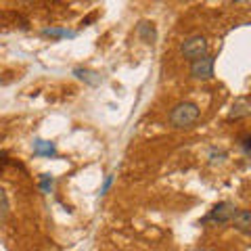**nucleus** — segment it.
<instances>
[{
  "instance_id": "nucleus-1",
  "label": "nucleus",
  "mask_w": 251,
  "mask_h": 251,
  "mask_svg": "<svg viewBox=\"0 0 251 251\" xmlns=\"http://www.w3.org/2000/svg\"><path fill=\"white\" fill-rule=\"evenodd\" d=\"M201 117V109L195 105V103H188V100H182V103H178L172 107L170 111V124L174 126V128H191V126L197 122Z\"/></svg>"
},
{
  "instance_id": "nucleus-2",
  "label": "nucleus",
  "mask_w": 251,
  "mask_h": 251,
  "mask_svg": "<svg viewBox=\"0 0 251 251\" xmlns=\"http://www.w3.org/2000/svg\"><path fill=\"white\" fill-rule=\"evenodd\" d=\"M237 205H234L232 201H220L216 203L214 207L209 209V214L201 220V224H228L230 220L234 218V214H237Z\"/></svg>"
},
{
  "instance_id": "nucleus-3",
  "label": "nucleus",
  "mask_w": 251,
  "mask_h": 251,
  "mask_svg": "<svg viewBox=\"0 0 251 251\" xmlns=\"http://www.w3.org/2000/svg\"><path fill=\"white\" fill-rule=\"evenodd\" d=\"M209 50V44H207V38L205 36H188L186 40L180 44V52H182L184 59H191V61H197L201 57H205Z\"/></svg>"
},
{
  "instance_id": "nucleus-4",
  "label": "nucleus",
  "mask_w": 251,
  "mask_h": 251,
  "mask_svg": "<svg viewBox=\"0 0 251 251\" xmlns=\"http://www.w3.org/2000/svg\"><path fill=\"white\" fill-rule=\"evenodd\" d=\"M214 65H216V57L211 54H205L197 61L191 63V77L197 82H207L214 77Z\"/></svg>"
},
{
  "instance_id": "nucleus-5",
  "label": "nucleus",
  "mask_w": 251,
  "mask_h": 251,
  "mask_svg": "<svg viewBox=\"0 0 251 251\" xmlns=\"http://www.w3.org/2000/svg\"><path fill=\"white\" fill-rule=\"evenodd\" d=\"M136 36L143 40L145 44H155L157 40V27L153 21H140L136 25Z\"/></svg>"
},
{
  "instance_id": "nucleus-6",
  "label": "nucleus",
  "mask_w": 251,
  "mask_h": 251,
  "mask_svg": "<svg viewBox=\"0 0 251 251\" xmlns=\"http://www.w3.org/2000/svg\"><path fill=\"white\" fill-rule=\"evenodd\" d=\"M230 222L234 224V228H237L239 232H243V234L251 232V214H249V209H237V214H234V218L230 220Z\"/></svg>"
},
{
  "instance_id": "nucleus-7",
  "label": "nucleus",
  "mask_w": 251,
  "mask_h": 251,
  "mask_svg": "<svg viewBox=\"0 0 251 251\" xmlns=\"http://www.w3.org/2000/svg\"><path fill=\"white\" fill-rule=\"evenodd\" d=\"M74 75L77 77V80H82L84 84H88V86H99L100 82H103V77H100L99 72H92V69H86V67H75Z\"/></svg>"
},
{
  "instance_id": "nucleus-8",
  "label": "nucleus",
  "mask_w": 251,
  "mask_h": 251,
  "mask_svg": "<svg viewBox=\"0 0 251 251\" xmlns=\"http://www.w3.org/2000/svg\"><path fill=\"white\" fill-rule=\"evenodd\" d=\"M251 113V107H249V100L247 99H239V100H234L232 107H230V111H228V120H243V117H247Z\"/></svg>"
},
{
  "instance_id": "nucleus-9",
  "label": "nucleus",
  "mask_w": 251,
  "mask_h": 251,
  "mask_svg": "<svg viewBox=\"0 0 251 251\" xmlns=\"http://www.w3.org/2000/svg\"><path fill=\"white\" fill-rule=\"evenodd\" d=\"M34 155L36 157H57V147L50 140H42L38 138L34 140Z\"/></svg>"
},
{
  "instance_id": "nucleus-10",
  "label": "nucleus",
  "mask_w": 251,
  "mask_h": 251,
  "mask_svg": "<svg viewBox=\"0 0 251 251\" xmlns=\"http://www.w3.org/2000/svg\"><path fill=\"white\" fill-rule=\"evenodd\" d=\"M42 36L59 40V38H74L75 31H69V29H65V27H44V29H42Z\"/></svg>"
},
{
  "instance_id": "nucleus-11",
  "label": "nucleus",
  "mask_w": 251,
  "mask_h": 251,
  "mask_svg": "<svg viewBox=\"0 0 251 251\" xmlns=\"http://www.w3.org/2000/svg\"><path fill=\"white\" fill-rule=\"evenodd\" d=\"M226 159V151L224 149H218V147H211L209 149V163L216 166V163H222Z\"/></svg>"
},
{
  "instance_id": "nucleus-12",
  "label": "nucleus",
  "mask_w": 251,
  "mask_h": 251,
  "mask_svg": "<svg viewBox=\"0 0 251 251\" xmlns=\"http://www.w3.org/2000/svg\"><path fill=\"white\" fill-rule=\"evenodd\" d=\"M6 214H9V197H6L4 188H0V222H4Z\"/></svg>"
},
{
  "instance_id": "nucleus-13",
  "label": "nucleus",
  "mask_w": 251,
  "mask_h": 251,
  "mask_svg": "<svg viewBox=\"0 0 251 251\" xmlns=\"http://www.w3.org/2000/svg\"><path fill=\"white\" fill-rule=\"evenodd\" d=\"M40 191L42 193H52V186H54V178L50 176V174H42L40 176Z\"/></svg>"
},
{
  "instance_id": "nucleus-14",
  "label": "nucleus",
  "mask_w": 251,
  "mask_h": 251,
  "mask_svg": "<svg viewBox=\"0 0 251 251\" xmlns=\"http://www.w3.org/2000/svg\"><path fill=\"white\" fill-rule=\"evenodd\" d=\"M239 145H241V149H243V155L249 157V155H251V136H249V134H243L241 140H239Z\"/></svg>"
},
{
  "instance_id": "nucleus-15",
  "label": "nucleus",
  "mask_w": 251,
  "mask_h": 251,
  "mask_svg": "<svg viewBox=\"0 0 251 251\" xmlns=\"http://www.w3.org/2000/svg\"><path fill=\"white\" fill-rule=\"evenodd\" d=\"M111 182H113V176L109 174L107 178H105V182H103V186H100V195H105L107 191H109V186H111Z\"/></svg>"
}]
</instances>
